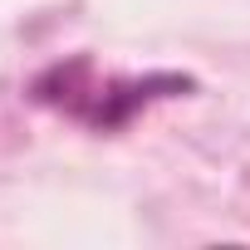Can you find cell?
I'll list each match as a JSON object with an SVG mask.
<instances>
[{"instance_id": "6da1fadb", "label": "cell", "mask_w": 250, "mask_h": 250, "mask_svg": "<svg viewBox=\"0 0 250 250\" xmlns=\"http://www.w3.org/2000/svg\"><path fill=\"white\" fill-rule=\"evenodd\" d=\"M196 83L182 74H147V79H118V74H98V64L88 54L69 59V64H49L30 93L44 108H59L64 118L83 123L93 133H118L152 103V98H177L191 93Z\"/></svg>"}]
</instances>
